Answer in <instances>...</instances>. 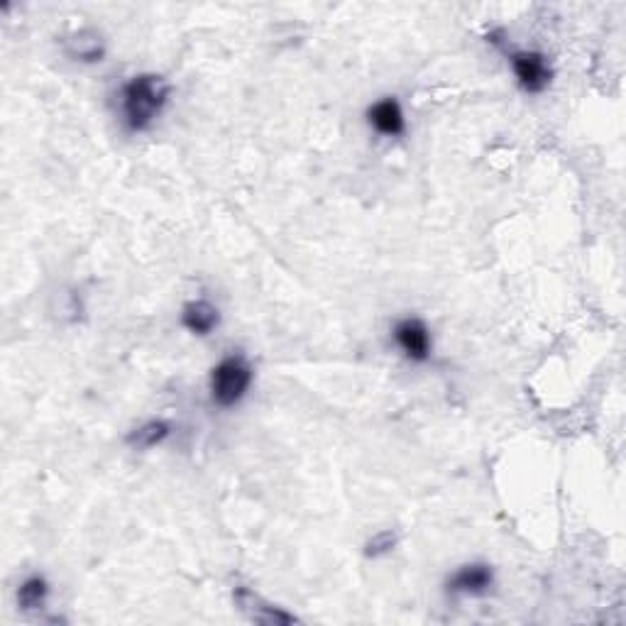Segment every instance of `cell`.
<instances>
[{
    "label": "cell",
    "instance_id": "cell-1",
    "mask_svg": "<svg viewBox=\"0 0 626 626\" xmlns=\"http://www.w3.org/2000/svg\"><path fill=\"white\" fill-rule=\"evenodd\" d=\"M172 86L159 74H137L120 89V123L130 133H147L167 108Z\"/></svg>",
    "mask_w": 626,
    "mask_h": 626
},
{
    "label": "cell",
    "instance_id": "cell-2",
    "mask_svg": "<svg viewBox=\"0 0 626 626\" xmlns=\"http://www.w3.org/2000/svg\"><path fill=\"white\" fill-rule=\"evenodd\" d=\"M252 387V367L243 355H225L211 370V397L223 409L238 406Z\"/></svg>",
    "mask_w": 626,
    "mask_h": 626
},
{
    "label": "cell",
    "instance_id": "cell-3",
    "mask_svg": "<svg viewBox=\"0 0 626 626\" xmlns=\"http://www.w3.org/2000/svg\"><path fill=\"white\" fill-rule=\"evenodd\" d=\"M516 76V84L526 93H543L553 81V67L546 54L534 49H514L507 54Z\"/></svg>",
    "mask_w": 626,
    "mask_h": 626
},
{
    "label": "cell",
    "instance_id": "cell-4",
    "mask_svg": "<svg viewBox=\"0 0 626 626\" xmlns=\"http://www.w3.org/2000/svg\"><path fill=\"white\" fill-rule=\"evenodd\" d=\"M392 338L397 343V348L402 350L404 358L411 362H428L433 353V338L428 326L421 318L406 316L399 318L392 328Z\"/></svg>",
    "mask_w": 626,
    "mask_h": 626
},
{
    "label": "cell",
    "instance_id": "cell-5",
    "mask_svg": "<svg viewBox=\"0 0 626 626\" xmlns=\"http://www.w3.org/2000/svg\"><path fill=\"white\" fill-rule=\"evenodd\" d=\"M494 585V570L487 563H468L460 565L453 575H450L446 587L450 595H465V597H482L492 590Z\"/></svg>",
    "mask_w": 626,
    "mask_h": 626
},
{
    "label": "cell",
    "instance_id": "cell-6",
    "mask_svg": "<svg viewBox=\"0 0 626 626\" xmlns=\"http://www.w3.org/2000/svg\"><path fill=\"white\" fill-rule=\"evenodd\" d=\"M367 123L382 137H402L406 133V115L394 96H384L367 108Z\"/></svg>",
    "mask_w": 626,
    "mask_h": 626
},
{
    "label": "cell",
    "instance_id": "cell-7",
    "mask_svg": "<svg viewBox=\"0 0 626 626\" xmlns=\"http://www.w3.org/2000/svg\"><path fill=\"white\" fill-rule=\"evenodd\" d=\"M64 54L71 62L79 64L103 62V57H106V40L101 37V32L84 27V30H76L64 37Z\"/></svg>",
    "mask_w": 626,
    "mask_h": 626
},
{
    "label": "cell",
    "instance_id": "cell-8",
    "mask_svg": "<svg viewBox=\"0 0 626 626\" xmlns=\"http://www.w3.org/2000/svg\"><path fill=\"white\" fill-rule=\"evenodd\" d=\"M181 326L191 333V336H211L218 326H221V311L206 299H196L184 304L181 309Z\"/></svg>",
    "mask_w": 626,
    "mask_h": 626
},
{
    "label": "cell",
    "instance_id": "cell-9",
    "mask_svg": "<svg viewBox=\"0 0 626 626\" xmlns=\"http://www.w3.org/2000/svg\"><path fill=\"white\" fill-rule=\"evenodd\" d=\"M235 602H238L240 609H245V612L260 624L284 626V624L296 622V617H291V614L284 612L282 607H274V604L262 602L260 597H257L252 590H247V587H238V590H235Z\"/></svg>",
    "mask_w": 626,
    "mask_h": 626
},
{
    "label": "cell",
    "instance_id": "cell-10",
    "mask_svg": "<svg viewBox=\"0 0 626 626\" xmlns=\"http://www.w3.org/2000/svg\"><path fill=\"white\" fill-rule=\"evenodd\" d=\"M169 433H172V426H169L167 421L152 419V421H145L142 426L133 428V431L128 433V438H125V443H128L133 450H150L159 446V443L167 441Z\"/></svg>",
    "mask_w": 626,
    "mask_h": 626
},
{
    "label": "cell",
    "instance_id": "cell-11",
    "mask_svg": "<svg viewBox=\"0 0 626 626\" xmlns=\"http://www.w3.org/2000/svg\"><path fill=\"white\" fill-rule=\"evenodd\" d=\"M49 597V582L42 578V575H30V578L23 580L18 590V604L23 612H37L47 604Z\"/></svg>",
    "mask_w": 626,
    "mask_h": 626
},
{
    "label": "cell",
    "instance_id": "cell-12",
    "mask_svg": "<svg viewBox=\"0 0 626 626\" xmlns=\"http://www.w3.org/2000/svg\"><path fill=\"white\" fill-rule=\"evenodd\" d=\"M394 546H397V534H394L392 529H384L365 543V556L382 558V556H387V553H392Z\"/></svg>",
    "mask_w": 626,
    "mask_h": 626
}]
</instances>
